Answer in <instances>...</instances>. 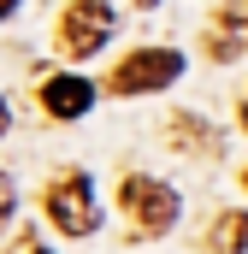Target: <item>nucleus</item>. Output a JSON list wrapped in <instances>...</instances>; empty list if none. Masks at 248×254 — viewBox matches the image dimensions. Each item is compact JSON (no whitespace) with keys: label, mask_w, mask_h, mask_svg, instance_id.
<instances>
[{"label":"nucleus","mask_w":248,"mask_h":254,"mask_svg":"<svg viewBox=\"0 0 248 254\" xmlns=\"http://www.w3.org/2000/svg\"><path fill=\"white\" fill-rule=\"evenodd\" d=\"M248 54V0H231L225 12H219V24L207 30V60H243Z\"/></svg>","instance_id":"5"},{"label":"nucleus","mask_w":248,"mask_h":254,"mask_svg":"<svg viewBox=\"0 0 248 254\" xmlns=\"http://www.w3.org/2000/svg\"><path fill=\"white\" fill-rule=\"evenodd\" d=\"M0 136H6V101H0Z\"/></svg>","instance_id":"11"},{"label":"nucleus","mask_w":248,"mask_h":254,"mask_svg":"<svg viewBox=\"0 0 248 254\" xmlns=\"http://www.w3.org/2000/svg\"><path fill=\"white\" fill-rule=\"evenodd\" d=\"M243 184H248V172H243Z\"/></svg>","instance_id":"13"},{"label":"nucleus","mask_w":248,"mask_h":254,"mask_svg":"<svg viewBox=\"0 0 248 254\" xmlns=\"http://www.w3.org/2000/svg\"><path fill=\"white\" fill-rule=\"evenodd\" d=\"M184 71L178 48H136L113 65V95H154V89H172V77Z\"/></svg>","instance_id":"2"},{"label":"nucleus","mask_w":248,"mask_h":254,"mask_svg":"<svg viewBox=\"0 0 248 254\" xmlns=\"http://www.w3.org/2000/svg\"><path fill=\"white\" fill-rule=\"evenodd\" d=\"M48 213H54V225H60L65 237H89L101 225V207H95V190H89L83 172H65L60 184L48 190Z\"/></svg>","instance_id":"4"},{"label":"nucleus","mask_w":248,"mask_h":254,"mask_svg":"<svg viewBox=\"0 0 248 254\" xmlns=\"http://www.w3.org/2000/svg\"><path fill=\"white\" fill-rule=\"evenodd\" d=\"M12 6H18V0H0V18H6V12H12Z\"/></svg>","instance_id":"10"},{"label":"nucleus","mask_w":248,"mask_h":254,"mask_svg":"<svg viewBox=\"0 0 248 254\" xmlns=\"http://www.w3.org/2000/svg\"><path fill=\"white\" fill-rule=\"evenodd\" d=\"M243 125H248V95H243Z\"/></svg>","instance_id":"12"},{"label":"nucleus","mask_w":248,"mask_h":254,"mask_svg":"<svg viewBox=\"0 0 248 254\" xmlns=\"http://www.w3.org/2000/svg\"><path fill=\"white\" fill-rule=\"evenodd\" d=\"M213 249L219 254H248V213H219L213 219Z\"/></svg>","instance_id":"7"},{"label":"nucleus","mask_w":248,"mask_h":254,"mask_svg":"<svg viewBox=\"0 0 248 254\" xmlns=\"http://www.w3.org/2000/svg\"><path fill=\"white\" fill-rule=\"evenodd\" d=\"M119 207H124V219H130L136 237H166V231L178 225V213H184L178 190L160 184V178H148V172H136V178L119 184Z\"/></svg>","instance_id":"1"},{"label":"nucleus","mask_w":248,"mask_h":254,"mask_svg":"<svg viewBox=\"0 0 248 254\" xmlns=\"http://www.w3.org/2000/svg\"><path fill=\"white\" fill-rule=\"evenodd\" d=\"M42 107H48L54 119H83V113L95 107V83H89V77L60 71V77H48V83H42Z\"/></svg>","instance_id":"6"},{"label":"nucleus","mask_w":248,"mask_h":254,"mask_svg":"<svg viewBox=\"0 0 248 254\" xmlns=\"http://www.w3.org/2000/svg\"><path fill=\"white\" fill-rule=\"evenodd\" d=\"M12 207H18V195H12V178L0 172V231H6V219H12Z\"/></svg>","instance_id":"8"},{"label":"nucleus","mask_w":248,"mask_h":254,"mask_svg":"<svg viewBox=\"0 0 248 254\" xmlns=\"http://www.w3.org/2000/svg\"><path fill=\"white\" fill-rule=\"evenodd\" d=\"M113 0H71L60 18V48L71 60H89V54H101L107 42H113Z\"/></svg>","instance_id":"3"},{"label":"nucleus","mask_w":248,"mask_h":254,"mask_svg":"<svg viewBox=\"0 0 248 254\" xmlns=\"http://www.w3.org/2000/svg\"><path fill=\"white\" fill-rule=\"evenodd\" d=\"M12 254H48V249H42L36 237H18V243H12Z\"/></svg>","instance_id":"9"}]
</instances>
